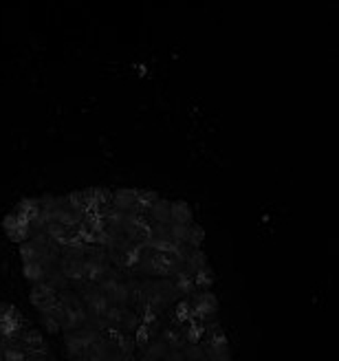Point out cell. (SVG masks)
<instances>
[{
  "mask_svg": "<svg viewBox=\"0 0 339 361\" xmlns=\"http://www.w3.org/2000/svg\"><path fill=\"white\" fill-rule=\"evenodd\" d=\"M121 361H137V357H128V359H121Z\"/></svg>",
  "mask_w": 339,
  "mask_h": 361,
  "instance_id": "obj_21",
  "label": "cell"
},
{
  "mask_svg": "<svg viewBox=\"0 0 339 361\" xmlns=\"http://www.w3.org/2000/svg\"><path fill=\"white\" fill-rule=\"evenodd\" d=\"M139 315L130 309V306H128V309H126V313H123V317H121V322H119V331L123 333V335H135V331H137V326H139Z\"/></svg>",
  "mask_w": 339,
  "mask_h": 361,
  "instance_id": "obj_15",
  "label": "cell"
},
{
  "mask_svg": "<svg viewBox=\"0 0 339 361\" xmlns=\"http://www.w3.org/2000/svg\"><path fill=\"white\" fill-rule=\"evenodd\" d=\"M199 346L203 348L207 361H234V355H231V348H229V339L221 326V319L207 322V333L201 339Z\"/></svg>",
  "mask_w": 339,
  "mask_h": 361,
  "instance_id": "obj_1",
  "label": "cell"
},
{
  "mask_svg": "<svg viewBox=\"0 0 339 361\" xmlns=\"http://www.w3.org/2000/svg\"><path fill=\"white\" fill-rule=\"evenodd\" d=\"M29 300L35 309H38V313H47L49 309H53V306L58 304V291L53 286H49L47 282H40L31 286Z\"/></svg>",
  "mask_w": 339,
  "mask_h": 361,
  "instance_id": "obj_6",
  "label": "cell"
},
{
  "mask_svg": "<svg viewBox=\"0 0 339 361\" xmlns=\"http://www.w3.org/2000/svg\"><path fill=\"white\" fill-rule=\"evenodd\" d=\"M97 339H99V333L93 331L91 326H82V329H78V331L62 333L64 350H66V357H68L70 361L84 357V353H86L88 348H91Z\"/></svg>",
  "mask_w": 339,
  "mask_h": 361,
  "instance_id": "obj_3",
  "label": "cell"
},
{
  "mask_svg": "<svg viewBox=\"0 0 339 361\" xmlns=\"http://www.w3.org/2000/svg\"><path fill=\"white\" fill-rule=\"evenodd\" d=\"M137 361H159V359H152L148 355H137Z\"/></svg>",
  "mask_w": 339,
  "mask_h": 361,
  "instance_id": "obj_20",
  "label": "cell"
},
{
  "mask_svg": "<svg viewBox=\"0 0 339 361\" xmlns=\"http://www.w3.org/2000/svg\"><path fill=\"white\" fill-rule=\"evenodd\" d=\"M181 355H183L185 361H207L205 353H203V348L199 344H185L181 348Z\"/></svg>",
  "mask_w": 339,
  "mask_h": 361,
  "instance_id": "obj_17",
  "label": "cell"
},
{
  "mask_svg": "<svg viewBox=\"0 0 339 361\" xmlns=\"http://www.w3.org/2000/svg\"><path fill=\"white\" fill-rule=\"evenodd\" d=\"M156 198H161V194H159L156 190H137V205L146 214H148V209L152 207V203L156 201Z\"/></svg>",
  "mask_w": 339,
  "mask_h": 361,
  "instance_id": "obj_16",
  "label": "cell"
},
{
  "mask_svg": "<svg viewBox=\"0 0 339 361\" xmlns=\"http://www.w3.org/2000/svg\"><path fill=\"white\" fill-rule=\"evenodd\" d=\"M170 205L172 201L170 198H156V201L152 203V207L148 209V216L152 223H159V225H170Z\"/></svg>",
  "mask_w": 339,
  "mask_h": 361,
  "instance_id": "obj_9",
  "label": "cell"
},
{
  "mask_svg": "<svg viewBox=\"0 0 339 361\" xmlns=\"http://www.w3.org/2000/svg\"><path fill=\"white\" fill-rule=\"evenodd\" d=\"M203 243H205V229H203V225H199V223L194 221V223L187 227L185 245L192 247V249H203Z\"/></svg>",
  "mask_w": 339,
  "mask_h": 361,
  "instance_id": "obj_14",
  "label": "cell"
},
{
  "mask_svg": "<svg viewBox=\"0 0 339 361\" xmlns=\"http://www.w3.org/2000/svg\"><path fill=\"white\" fill-rule=\"evenodd\" d=\"M27 329L29 324L20 309L9 302H0V346L9 344V341H18Z\"/></svg>",
  "mask_w": 339,
  "mask_h": 361,
  "instance_id": "obj_2",
  "label": "cell"
},
{
  "mask_svg": "<svg viewBox=\"0 0 339 361\" xmlns=\"http://www.w3.org/2000/svg\"><path fill=\"white\" fill-rule=\"evenodd\" d=\"M49 274H51V271H49L44 264H40V262H25V264H23V276H25V280H27L31 286L44 282V280L49 278Z\"/></svg>",
  "mask_w": 339,
  "mask_h": 361,
  "instance_id": "obj_11",
  "label": "cell"
},
{
  "mask_svg": "<svg viewBox=\"0 0 339 361\" xmlns=\"http://www.w3.org/2000/svg\"><path fill=\"white\" fill-rule=\"evenodd\" d=\"M187 300L192 304L194 319H199V322H214V319H218L221 304H218V298L214 295V291H196Z\"/></svg>",
  "mask_w": 339,
  "mask_h": 361,
  "instance_id": "obj_4",
  "label": "cell"
},
{
  "mask_svg": "<svg viewBox=\"0 0 339 361\" xmlns=\"http://www.w3.org/2000/svg\"><path fill=\"white\" fill-rule=\"evenodd\" d=\"M170 223H174V225H192L194 223V212H192L190 203L172 201V205H170Z\"/></svg>",
  "mask_w": 339,
  "mask_h": 361,
  "instance_id": "obj_8",
  "label": "cell"
},
{
  "mask_svg": "<svg viewBox=\"0 0 339 361\" xmlns=\"http://www.w3.org/2000/svg\"><path fill=\"white\" fill-rule=\"evenodd\" d=\"M170 280H172V284H174V288H176L178 298H190V295L196 293L194 278L187 276V274H183V271H178V274H174Z\"/></svg>",
  "mask_w": 339,
  "mask_h": 361,
  "instance_id": "obj_13",
  "label": "cell"
},
{
  "mask_svg": "<svg viewBox=\"0 0 339 361\" xmlns=\"http://www.w3.org/2000/svg\"><path fill=\"white\" fill-rule=\"evenodd\" d=\"M137 203V188H117L113 190V209L128 214Z\"/></svg>",
  "mask_w": 339,
  "mask_h": 361,
  "instance_id": "obj_7",
  "label": "cell"
},
{
  "mask_svg": "<svg viewBox=\"0 0 339 361\" xmlns=\"http://www.w3.org/2000/svg\"><path fill=\"white\" fill-rule=\"evenodd\" d=\"M187 227H190V225H174V223H170V238H172L176 245H185Z\"/></svg>",
  "mask_w": 339,
  "mask_h": 361,
  "instance_id": "obj_18",
  "label": "cell"
},
{
  "mask_svg": "<svg viewBox=\"0 0 339 361\" xmlns=\"http://www.w3.org/2000/svg\"><path fill=\"white\" fill-rule=\"evenodd\" d=\"M13 212H18L20 216H25V219L31 223L40 216V198L38 196H27V198H20V201L16 203Z\"/></svg>",
  "mask_w": 339,
  "mask_h": 361,
  "instance_id": "obj_10",
  "label": "cell"
},
{
  "mask_svg": "<svg viewBox=\"0 0 339 361\" xmlns=\"http://www.w3.org/2000/svg\"><path fill=\"white\" fill-rule=\"evenodd\" d=\"M40 322H42V326H44V331H47V333H51V335L62 333L58 319H53V317H49V315H40Z\"/></svg>",
  "mask_w": 339,
  "mask_h": 361,
  "instance_id": "obj_19",
  "label": "cell"
},
{
  "mask_svg": "<svg viewBox=\"0 0 339 361\" xmlns=\"http://www.w3.org/2000/svg\"><path fill=\"white\" fill-rule=\"evenodd\" d=\"M73 361H86V359H84V357H80V359H73Z\"/></svg>",
  "mask_w": 339,
  "mask_h": 361,
  "instance_id": "obj_22",
  "label": "cell"
},
{
  "mask_svg": "<svg viewBox=\"0 0 339 361\" xmlns=\"http://www.w3.org/2000/svg\"><path fill=\"white\" fill-rule=\"evenodd\" d=\"M3 231L7 233V238L11 243H18V245H23L25 240H29L33 236L31 223L25 219V216H20V214L13 212V209L3 219Z\"/></svg>",
  "mask_w": 339,
  "mask_h": 361,
  "instance_id": "obj_5",
  "label": "cell"
},
{
  "mask_svg": "<svg viewBox=\"0 0 339 361\" xmlns=\"http://www.w3.org/2000/svg\"><path fill=\"white\" fill-rule=\"evenodd\" d=\"M192 278H194L196 291H211V286L216 284V274H214V269L209 264H205L203 269L196 271Z\"/></svg>",
  "mask_w": 339,
  "mask_h": 361,
  "instance_id": "obj_12",
  "label": "cell"
}]
</instances>
